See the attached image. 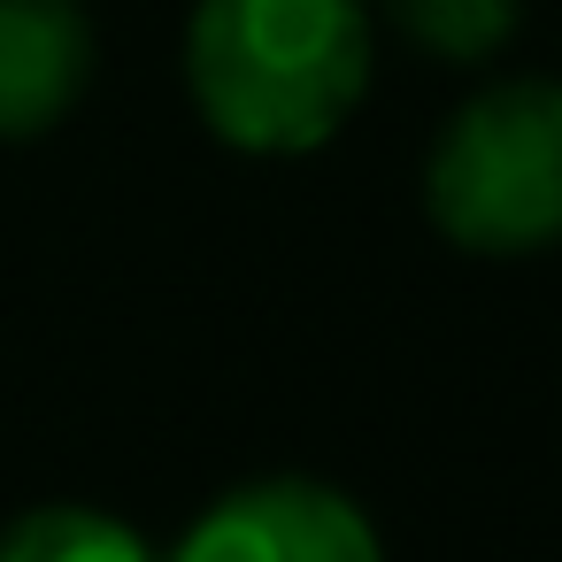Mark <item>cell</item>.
Returning a JSON list of instances; mask_svg holds the SVG:
<instances>
[{
    "label": "cell",
    "instance_id": "1",
    "mask_svg": "<svg viewBox=\"0 0 562 562\" xmlns=\"http://www.w3.org/2000/svg\"><path fill=\"white\" fill-rule=\"evenodd\" d=\"M370 86L362 0H193L186 93L239 155H316Z\"/></svg>",
    "mask_w": 562,
    "mask_h": 562
},
{
    "label": "cell",
    "instance_id": "2",
    "mask_svg": "<svg viewBox=\"0 0 562 562\" xmlns=\"http://www.w3.org/2000/svg\"><path fill=\"white\" fill-rule=\"evenodd\" d=\"M424 209L470 255L562 247V78L470 93L431 139Z\"/></svg>",
    "mask_w": 562,
    "mask_h": 562
},
{
    "label": "cell",
    "instance_id": "3",
    "mask_svg": "<svg viewBox=\"0 0 562 562\" xmlns=\"http://www.w3.org/2000/svg\"><path fill=\"white\" fill-rule=\"evenodd\" d=\"M170 562H385L370 516L324 477H255L216 493Z\"/></svg>",
    "mask_w": 562,
    "mask_h": 562
},
{
    "label": "cell",
    "instance_id": "4",
    "mask_svg": "<svg viewBox=\"0 0 562 562\" xmlns=\"http://www.w3.org/2000/svg\"><path fill=\"white\" fill-rule=\"evenodd\" d=\"M93 78L86 0H0V139L55 132Z\"/></svg>",
    "mask_w": 562,
    "mask_h": 562
},
{
    "label": "cell",
    "instance_id": "5",
    "mask_svg": "<svg viewBox=\"0 0 562 562\" xmlns=\"http://www.w3.org/2000/svg\"><path fill=\"white\" fill-rule=\"evenodd\" d=\"M0 562H155V547L132 524H116L109 508L47 501L0 531Z\"/></svg>",
    "mask_w": 562,
    "mask_h": 562
},
{
    "label": "cell",
    "instance_id": "6",
    "mask_svg": "<svg viewBox=\"0 0 562 562\" xmlns=\"http://www.w3.org/2000/svg\"><path fill=\"white\" fill-rule=\"evenodd\" d=\"M393 24L439 63H493L524 24V0H393Z\"/></svg>",
    "mask_w": 562,
    "mask_h": 562
}]
</instances>
